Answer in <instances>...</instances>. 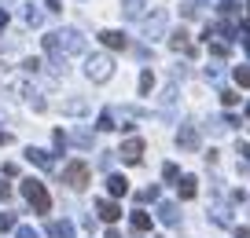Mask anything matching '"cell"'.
Returning <instances> with one entry per match:
<instances>
[{"instance_id": "cell-13", "label": "cell", "mask_w": 250, "mask_h": 238, "mask_svg": "<svg viewBox=\"0 0 250 238\" xmlns=\"http://www.w3.org/2000/svg\"><path fill=\"white\" fill-rule=\"evenodd\" d=\"M26 158H30L33 165H41V169H52V154L37 150V146H30V150H26Z\"/></svg>"}, {"instance_id": "cell-27", "label": "cell", "mask_w": 250, "mask_h": 238, "mask_svg": "<svg viewBox=\"0 0 250 238\" xmlns=\"http://www.w3.org/2000/svg\"><path fill=\"white\" fill-rule=\"evenodd\" d=\"M4 26H8V11H0V30H4Z\"/></svg>"}, {"instance_id": "cell-6", "label": "cell", "mask_w": 250, "mask_h": 238, "mask_svg": "<svg viewBox=\"0 0 250 238\" xmlns=\"http://www.w3.org/2000/svg\"><path fill=\"white\" fill-rule=\"evenodd\" d=\"M169 48H173V52H184V55H195V48H191V40H188L184 30H177V33L169 37Z\"/></svg>"}, {"instance_id": "cell-11", "label": "cell", "mask_w": 250, "mask_h": 238, "mask_svg": "<svg viewBox=\"0 0 250 238\" xmlns=\"http://www.w3.org/2000/svg\"><path fill=\"white\" fill-rule=\"evenodd\" d=\"M177 194H180L184 201H191V198H195V194H199V187H195V176H184V180H180V183H177Z\"/></svg>"}, {"instance_id": "cell-2", "label": "cell", "mask_w": 250, "mask_h": 238, "mask_svg": "<svg viewBox=\"0 0 250 238\" xmlns=\"http://www.w3.org/2000/svg\"><path fill=\"white\" fill-rule=\"evenodd\" d=\"M88 176H92V169H88L85 162H70L66 169H62V183L74 187V191H85V187H88Z\"/></svg>"}, {"instance_id": "cell-4", "label": "cell", "mask_w": 250, "mask_h": 238, "mask_svg": "<svg viewBox=\"0 0 250 238\" xmlns=\"http://www.w3.org/2000/svg\"><path fill=\"white\" fill-rule=\"evenodd\" d=\"M122 158H125L129 165H140V158H144V139H140V136L125 139V143H122Z\"/></svg>"}, {"instance_id": "cell-10", "label": "cell", "mask_w": 250, "mask_h": 238, "mask_svg": "<svg viewBox=\"0 0 250 238\" xmlns=\"http://www.w3.org/2000/svg\"><path fill=\"white\" fill-rule=\"evenodd\" d=\"M177 139H180V146H184V150H195V146H199V132L191 128V125H184Z\"/></svg>"}, {"instance_id": "cell-3", "label": "cell", "mask_w": 250, "mask_h": 238, "mask_svg": "<svg viewBox=\"0 0 250 238\" xmlns=\"http://www.w3.org/2000/svg\"><path fill=\"white\" fill-rule=\"evenodd\" d=\"M85 73L92 77V81H110V73H114V59H110V55H92V59L85 62Z\"/></svg>"}, {"instance_id": "cell-24", "label": "cell", "mask_w": 250, "mask_h": 238, "mask_svg": "<svg viewBox=\"0 0 250 238\" xmlns=\"http://www.w3.org/2000/svg\"><path fill=\"white\" fill-rule=\"evenodd\" d=\"M0 198H4V201L11 198V187H8V183H0Z\"/></svg>"}, {"instance_id": "cell-12", "label": "cell", "mask_w": 250, "mask_h": 238, "mask_svg": "<svg viewBox=\"0 0 250 238\" xmlns=\"http://www.w3.org/2000/svg\"><path fill=\"white\" fill-rule=\"evenodd\" d=\"M100 40H103L107 48H125V44H129V40H125V33H118V30H103Z\"/></svg>"}, {"instance_id": "cell-30", "label": "cell", "mask_w": 250, "mask_h": 238, "mask_svg": "<svg viewBox=\"0 0 250 238\" xmlns=\"http://www.w3.org/2000/svg\"><path fill=\"white\" fill-rule=\"evenodd\" d=\"M247 11H250V0H247Z\"/></svg>"}, {"instance_id": "cell-19", "label": "cell", "mask_w": 250, "mask_h": 238, "mask_svg": "<svg viewBox=\"0 0 250 238\" xmlns=\"http://www.w3.org/2000/svg\"><path fill=\"white\" fill-rule=\"evenodd\" d=\"M162 22H166V15H162V11H158L155 18H147V37H151V33H158V30H162Z\"/></svg>"}, {"instance_id": "cell-29", "label": "cell", "mask_w": 250, "mask_h": 238, "mask_svg": "<svg viewBox=\"0 0 250 238\" xmlns=\"http://www.w3.org/2000/svg\"><path fill=\"white\" fill-rule=\"evenodd\" d=\"M247 117H250V103H247Z\"/></svg>"}, {"instance_id": "cell-16", "label": "cell", "mask_w": 250, "mask_h": 238, "mask_svg": "<svg viewBox=\"0 0 250 238\" xmlns=\"http://www.w3.org/2000/svg\"><path fill=\"white\" fill-rule=\"evenodd\" d=\"M151 88H155V73H151V70H144V73H140V95H147Z\"/></svg>"}, {"instance_id": "cell-22", "label": "cell", "mask_w": 250, "mask_h": 238, "mask_svg": "<svg viewBox=\"0 0 250 238\" xmlns=\"http://www.w3.org/2000/svg\"><path fill=\"white\" fill-rule=\"evenodd\" d=\"M11 227H15V216H11V213H0V231H11Z\"/></svg>"}, {"instance_id": "cell-7", "label": "cell", "mask_w": 250, "mask_h": 238, "mask_svg": "<svg viewBox=\"0 0 250 238\" xmlns=\"http://www.w3.org/2000/svg\"><path fill=\"white\" fill-rule=\"evenodd\" d=\"M129 223H133V231H136V235H147V231H151V216L144 213V209H133Z\"/></svg>"}, {"instance_id": "cell-9", "label": "cell", "mask_w": 250, "mask_h": 238, "mask_svg": "<svg viewBox=\"0 0 250 238\" xmlns=\"http://www.w3.org/2000/svg\"><path fill=\"white\" fill-rule=\"evenodd\" d=\"M48 235H52V238H74V223L52 220V223H48Z\"/></svg>"}, {"instance_id": "cell-15", "label": "cell", "mask_w": 250, "mask_h": 238, "mask_svg": "<svg viewBox=\"0 0 250 238\" xmlns=\"http://www.w3.org/2000/svg\"><path fill=\"white\" fill-rule=\"evenodd\" d=\"M232 77H235V85H239V88H247L250 85V66H235Z\"/></svg>"}, {"instance_id": "cell-20", "label": "cell", "mask_w": 250, "mask_h": 238, "mask_svg": "<svg viewBox=\"0 0 250 238\" xmlns=\"http://www.w3.org/2000/svg\"><path fill=\"white\" fill-rule=\"evenodd\" d=\"M221 103H225V107H235V103H239V95H235L232 88H225V92H221Z\"/></svg>"}, {"instance_id": "cell-17", "label": "cell", "mask_w": 250, "mask_h": 238, "mask_svg": "<svg viewBox=\"0 0 250 238\" xmlns=\"http://www.w3.org/2000/svg\"><path fill=\"white\" fill-rule=\"evenodd\" d=\"M140 11H144V0H125V15L129 18H140Z\"/></svg>"}, {"instance_id": "cell-5", "label": "cell", "mask_w": 250, "mask_h": 238, "mask_svg": "<svg viewBox=\"0 0 250 238\" xmlns=\"http://www.w3.org/2000/svg\"><path fill=\"white\" fill-rule=\"evenodd\" d=\"M96 213H100V220H107V223H114L118 216H122V205H118L114 198H100L96 201Z\"/></svg>"}, {"instance_id": "cell-28", "label": "cell", "mask_w": 250, "mask_h": 238, "mask_svg": "<svg viewBox=\"0 0 250 238\" xmlns=\"http://www.w3.org/2000/svg\"><path fill=\"white\" fill-rule=\"evenodd\" d=\"M243 154H247V162H250V143H247V146H243Z\"/></svg>"}, {"instance_id": "cell-21", "label": "cell", "mask_w": 250, "mask_h": 238, "mask_svg": "<svg viewBox=\"0 0 250 238\" xmlns=\"http://www.w3.org/2000/svg\"><path fill=\"white\" fill-rule=\"evenodd\" d=\"M162 176H166V180H169V183H173V180H180V169H177V165L169 162V165H166V169H162Z\"/></svg>"}, {"instance_id": "cell-25", "label": "cell", "mask_w": 250, "mask_h": 238, "mask_svg": "<svg viewBox=\"0 0 250 238\" xmlns=\"http://www.w3.org/2000/svg\"><path fill=\"white\" fill-rule=\"evenodd\" d=\"M235 238H250V227H235Z\"/></svg>"}, {"instance_id": "cell-26", "label": "cell", "mask_w": 250, "mask_h": 238, "mask_svg": "<svg viewBox=\"0 0 250 238\" xmlns=\"http://www.w3.org/2000/svg\"><path fill=\"white\" fill-rule=\"evenodd\" d=\"M4 143H11V136H8L4 128H0V146H4Z\"/></svg>"}, {"instance_id": "cell-8", "label": "cell", "mask_w": 250, "mask_h": 238, "mask_svg": "<svg viewBox=\"0 0 250 238\" xmlns=\"http://www.w3.org/2000/svg\"><path fill=\"white\" fill-rule=\"evenodd\" d=\"M107 191H110V198H122V194H129V180L125 176H107Z\"/></svg>"}, {"instance_id": "cell-18", "label": "cell", "mask_w": 250, "mask_h": 238, "mask_svg": "<svg viewBox=\"0 0 250 238\" xmlns=\"http://www.w3.org/2000/svg\"><path fill=\"white\" fill-rule=\"evenodd\" d=\"M217 11H221L225 18H232L235 11H239V4H235V0H221V4H217Z\"/></svg>"}, {"instance_id": "cell-23", "label": "cell", "mask_w": 250, "mask_h": 238, "mask_svg": "<svg viewBox=\"0 0 250 238\" xmlns=\"http://www.w3.org/2000/svg\"><path fill=\"white\" fill-rule=\"evenodd\" d=\"M19 238H37V231L33 227H19Z\"/></svg>"}, {"instance_id": "cell-14", "label": "cell", "mask_w": 250, "mask_h": 238, "mask_svg": "<svg viewBox=\"0 0 250 238\" xmlns=\"http://www.w3.org/2000/svg\"><path fill=\"white\" fill-rule=\"evenodd\" d=\"M158 216H162V223H177V205H158Z\"/></svg>"}, {"instance_id": "cell-1", "label": "cell", "mask_w": 250, "mask_h": 238, "mask_svg": "<svg viewBox=\"0 0 250 238\" xmlns=\"http://www.w3.org/2000/svg\"><path fill=\"white\" fill-rule=\"evenodd\" d=\"M22 198L33 205V213H41V216H48L52 213V194H48V187L41 183V180H22Z\"/></svg>"}]
</instances>
